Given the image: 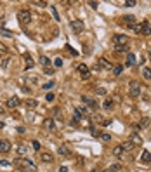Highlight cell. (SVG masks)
Returning a JSON list of instances; mask_svg holds the SVG:
<instances>
[{
	"mask_svg": "<svg viewBox=\"0 0 151 172\" xmlns=\"http://www.w3.org/2000/svg\"><path fill=\"white\" fill-rule=\"evenodd\" d=\"M16 167H18L21 172H38L37 165L31 162L30 158H18V160H16Z\"/></svg>",
	"mask_w": 151,
	"mask_h": 172,
	"instance_id": "1",
	"label": "cell"
},
{
	"mask_svg": "<svg viewBox=\"0 0 151 172\" xmlns=\"http://www.w3.org/2000/svg\"><path fill=\"white\" fill-rule=\"evenodd\" d=\"M129 94H130V97H139V94H141V85H139V82L132 80L130 83H129Z\"/></svg>",
	"mask_w": 151,
	"mask_h": 172,
	"instance_id": "2",
	"label": "cell"
},
{
	"mask_svg": "<svg viewBox=\"0 0 151 172\" xmlns=\"http://www.w3.org/2000/svg\"><path fill=\"white\" fill-rule=\"evenodd\" d=\"M70 28L73 30V33H82L83 31V21H80V19H75V21H71L70 23Z\"/></svg>",
	"mask_w": 151,
	"mask_h": 172,
	"instance_id": "3",
	"label": "cell"
},
{
	"mask_svg": "<svg viewBox=\"0 0 151 172\" xmlns=\"http://www.w3.org/2000/svg\"><path fill=\"white\" fill-rule=\"evenodd\" d=\"M78 73H80L82 80H89V78H91V71L87 68V64H80V66H78Z\"/></svg>",
	"mask_w": 151,
	"mask_h": 172,
	"instance_id": "4",
	"label": "cell"
},
{
	"mask_svg": "<svg viewBox=\"0 0 151 172\" xmlns=\"http://www.w3.org/2000/svg\"><path fill=\"white\" fill-rule=\"evenodd\" d=\"M18 19H19L21 23H30V21H31V14H30V10H26V9L19 10V14H18Z\"/></svg>",
	"mask_w": 151,
	"mask_h": 172,
	"instance_id": "5",
	"label": "cell"
},
{
	"mask_svg": "<svg viewBox=\"0 0 151 172\" xmlns=\"http://www.w3.org/2000/svg\"><path fill=\"white\" fill-rule=\"evenodd\" d=\"M113 44L115 45H127L129 44V37H125V35H115L113 37Z\"/></svg>",
	"mask_w": 151,
	"mask_h": 172,
	"instance_id": "6",
	"label": "cell"
},
{
	"mask_svg": "<svg viewBox=\"0 0 151 172\" xmlns=\"http://www.w3.org/2000/svg\"><path fill=\"white\" fill-rule=\"evenodd\" d=\"M40 153V160L42 162H45V163H50V162H54V155L50 151H38Z\"/></svg>",
	"mask_w": 151,
	"mask_h": 172,
	"instance_id": "7",
	"label": "cell"
},
{
	"mask_svg": "<svg viewBox=\"0 0 151 172\" xmlns=\"http://www.w3.org/2000/svg\"><path fill=\"white\" fill-rule=\"evenodd\" d=\"M43 127H45L47 131L54 132L56 131V122H54V118H45V120H43Z\"/></svg>",
	"mask_w": 151,
	"mask_h": 172,
	"instance_id": "8",
	"label": "cell"
},
{
	"mask_svg": "<svg viewBox=\"0 0 151 172\" xmlns=\"http://www.w3.org/2000/svg\"><path fill=\"white\" fill-rule=\"evenodd\" d=\"M10 144L7 139H0V153H9L10 151Z\"/></svg>",
	"mask_w": 151,
	"mask_h": 172,
	"instance_id": "9",
	"label": "cell"
},
{
	"mask_svg": "<svg viewBox=\"0 0 151 172\" xmlns=\"http://www.w3.org/2000/svg\"><path fill=\"white\" fill-rule=\"evenodd\" d=\"M82 103H83V104H87L89 108H96V106H97V103L94 101L92 97H89V96H82Z\"/></svg>",
	"mask_w": 151,
	"mask_h": 172,
	"instance_id": "10",
	"label": "cell"
},
{
	"mask_svg": "<svg viewBox=\"0 0 151 172\" xmlns=\"http://www.w3.org/2000/svg\"><path fill=\"white\" fill-rule=\"evenodd\" d=\"M5 104H7V108H18V106H19V97H16V96H14V97H9Z\"/></svg>",
	"mask_w": 151,
	"mask_h": 172,
	"instance_id": "11",
	"label": "cell"
},
{
	"mask_svg": "<svg viewBox=\"0 0 151 172\" xmlns=\"http://www.w3.org/2000/svg\"><path fill=\"white\" fill-rule=\"evenodd\" d=\"M129 141H130L132 144H134V146H141V144H142V137L139 136V134H132Z\"/></svg>",
	"mask_w": 151,
	"mask_h": 172,
	"instance_id": "12",
	"label": "cell"
},
{
	"mask_svg": "<svg viewBox=\"0 0 151 172\" xmlns=\"http://www.w3.org/2000/svg\"><path fill=\"white\" fill-rule=\"evenodd\" d=\"M141 24H142L141 35H151V26H150V23H148V21H142Z\"/></svg>",
	"mask_w": 151,
	"mask_h": 172,
	"instance_id": "13",
	"label": "cell"
},
{
	"mask_svg": "<svg viewBox=\"0 0 151 172\" xmlns=\"http://www.w3.org/2000/svg\"><path fill=\"white\" fill-rule=\"evenodd\" d=\"M97 64H99V68H104V70H111V63H108V59H104V58H101Z\"/></svg>",
	"mask_w": 151,
	"mask_h": 172,
	"instance_id": "14",
	"label": "cell"
},
{
	"mask_svg": "<svg viewBox=\"0 0 151 172\" xmlns=\"http://www.w3.org/2000/svg\"><path fill=\"white\" fill-rule=\"evenodd\" d=\"M120 146H122V150H123V151H132V150H134V144H132L130 141H125V142H122Z\"/></svg>",
	"mask_w": 151,
	"mask_h": 172,
	"instance_id": "15",
	"label": "cell"
},
{
	"mask_svg": "<svg viewBox=\"0 0 151 172\" xmlns=\"http://www.w3.org/2000/svg\"><path fill=\"white\" fill-rule=\"evenodd\" d=\"M141 162H142V163H150V162H151V153H150V151H142Z\"/></svg>",
	"mask_w": 151,
	"mask_h": 172,
	"instance_id": "16",
	"label": "cell"
},
{
	"mask_svg": "<svg viewBox=\"0 0 151 172\" xmlns=\"http://www.w3.org/2000/svg\"><path fill=\"white\" fill-rule=\"evenodd\" d=\"M40 64L43 66V70H45V68H50V61H49V58H47V56H40Z\"/></svg>",
	"mask_w": 151,
	"mask_h": 172,
	"instance_id": "17",
	"label": "cell"
},
{
	"mask_svg": "<svg viewBox=\"0 0 151 172\" xmlns=\"http://www.w3.org/2000/svg\"><path fill=\"white\" fill-rule=\"evenodd\" d=\"M24 104H26V108H30V110H35V108H37V104H38V103L35 101V99H28V101L24 103Z\"/></svg>",
	"mask_w": 151,
	"mask_h": 172,
	"instance_id": "18",
	"label": "cell"
},
{
	"mask_svg": "<svg viewBox=\"0 0 151 172\" xmlns=\"http://www.w3.org/2000/svg\"><path fill=\"white\" fill-rule=\"evenodd\" d=\"M134 63H136V56H134L132 52H129V54H127V66H132Z\"/></svg>",
	"mask_w": 151,
	"mask_h": 172,
	"instance_id": "19",
	"label": "cell"
},
{
	"mask_svg": "<svg viewBox=\"0 0 151 172\" xmlns=\"http://www.w3.org/2000/svg\"><path fill=\"white\" fill-rule=\"evenodd\" d=\"M130 28L136 31V33H139V35H141V31H142V24H141V23H134Z\"/></svg>",
	"mask_w": 151,
	"mask_h": 172,
	"instance_id": "20",
	"label": "cell"
},
{
	"mask_svg": "<svg viewBox=\"0 0 151 172\" xmlns=\"http://www.w3.org/2000/svg\"><path fill=\"white\" fill-rule=\"evenodd\" d=\"M57 153H59V155H63V156H68V155H70V150H68L66 146H59Z\"/></svg>",
	"mask_w": 151,
	"mask_h": 172,
	"instance_id": "21",
	"label": "cell"
},
{
	"mask_svg": "<svg viewBox=\"0 0 151 172\" xmlns=\"http://www.w3.org/2000/svg\"><path fill=\"white\" fill-rule=\"evenodd\" d=\"M123 21H125V24L132 26V24L136 23V18H134V16H125V18H123Z\"/></svg>",
	"mask_w": 151,
	"mask_h": 172,
	"instance_id": "22",
	"label": "cell"
},
{
	"mask_svg": "<svg viewBox=\"0 0 151 172\" xmlns=\"http://www.w3.org/2000/svg\"><path fill=\"white\" fill-rule=\"evenodd\" d=\"M116 52H129V45H115Z\"/></svg>",
	"mask_w": 151,
	"mask_h": 172,
	"instance_id": "23",
	"label": "cell"
},
{
	"mask_svg": "<svg viewBox=\"0 0 151 172\" xmlns=\"http://www.w3.org/2000/svg\"><path fill=\"white\" fill-rule=\"evenodd\" d=\"M102 108L104 110H111L113 108V99H106V101L102 103Z\"/></svg>",
	"mask_w": 151,
	"mask_h": 172,
	"instance_id": "24",
	"label": "cell"
},
{
	"mask_svg": "<svg viewBox=\"0 0 151 172\" xmlns=\"http://www.w3.org/2000/svg\"><path fill=\"white\" fill-rule=\"evenodd\" d=\"M150 118H148V117H144V118H142L141 120V123H139V129H144V127H148V125H150Z\"/></svg>",
	"mask_w": 151,
	"mask_h": 172,
	"instance_id": "25",
	"label": "cell"
},
{
	"mask_svg": "<svg viewBox=\"0 0 151 172\" xmlns=\"http://www.w3.org/2000/svg\"><path fill=\"white\" fill-rule=\"evenodd\" d=\"M142 77H144L146 80H151V68H144V70H142Z\"/></svg>",
	"mask_w": 151,
	"mask_h": 172,
	"instance_id": "26",
	"label": "cell"
},
{
	"mask_svg": "<svg viewBox=\"0 0 151 172\" xmlns=\"http://www.w3.org/2000/svg\"><path fill=\"white\" fill-rule=\"evenodd\" d=\"M122 153H123V150H122V146H120V144L113 148V155H115V156H120Z\"/></svg>",
	"mask_w": 151,
	"mask_h": 172,
	"instance_id": "27",
	"label": "cell"
},
{
	"mask_svg": "<svg viewBox=\"0 0 151 172\" xmlns=\"http://www.w3.org/2000/svg\"><path fill=\"white\" fill-rule=\"evenodd\" d=\"M24 61H26V68H33L35 63H33V59H31L30 56H24Z\"/></svg>",
	"mask_w": 151,
	"mask_h": 172,
	"instance_id": "28",
	"label": "cell"
},
{
	"mask_svg": "<svg viewBox=\"0 0 151 172\" xmlns=\"http://www.w3.org/2000/svg\"><path fill=\"white\" fill-rule=\"evenodd\" d=\"M18 153H19V155H24V153H28V148H26L24 144H19V146H18Z\"/></svg>",
	"mask_w": 151,
	"mask_h": 172,
	"instance_id": "29",
	"label": "cell"
},
{
	"mask_svg": "<svg viewBox=\"0 0 151 172\" xmlns=\"http://www.w3.org/2000/svg\"><path fill=\"white\" fill-rule=\"evenodd\" d=\"M99 137L102 141H111V134H106V132H102V134L99 132Z\"/></svg>",
	"mask_w": 151,
	"mask_h": 172,
	"instance_id": "30",
	"label": "cell"
},
{
	"mask_svg": "<svg viewBox=\"0 0 151 172\" xmlns=\"http://www.w3.org/2000/svg\"><path fill=\"white\" fill-rule=\"evenodd\" d=\"M120 169H122V165H120V163H115V165H111V167L108 169V171H110V172H116V171H120Z\"/></svg>",
	"mask_w": 151,
	"mask_h": 172,
	"instance_id": "31",
	"label": "cell"
},
{
	"mask_svg": "<svg viewBox=\"0 0 151 172\" xmlns=\"http://www.w3.org/2000/svg\"><path fill=\"white\" fill-rule=\"evenodd\" d=\"M52 64H54L56 68H61V66H63V59H61V58H56V61H54Z\"/></svg>",
	"mask_w": 151,
	"mask_h": 172,
	"instance_id": "32",
	"label": "cell"
},
{
	"mask_svg": "<svg viewBox=\"0 0 151 172\" xmlns=\"http://www.w3.org/2000/svg\"><path fill=\"white\" fill-rule=\"evenodd\" d=\"M52 87H54V82H47V83H43V85H42V89H43V91L52 89Z\"/></svg>",
	"mask_w": 151,
	"mask_h": 172,
	"instance_id": "33",
	"label": "cell"
},
{
	"mask_svg": "<svg viewBox=\"0 0 151 172\" xmlns=\"http://www.w3.org/2000/svg\"><path fill=\"white\" fill-rule=\"evenodd\" d=\"M31 146H33L35 151H40V142H38V141H33V142H31Z\"/></svg>",
	"mask_w": 151,
	"mask_h": 172,
	"instance_id": "34",
	"label": "cell"
},
{
	"mask_svg": "<svg viewBox=\"0 0 151 172\" xmlns=\"http://www.w3.org/2000/svg\"><path fill=\"white\" fill-rule=\"evenodd\" d=\"M122 70H123L122 66H115V68H113V73H115V75L118 77V75H120V73H122Z\"/></svg>",
	"mask_w": 151,
	"mask_h": 172,
	"instance_id": "35",
	"label": "cell"
},
{
	"mask_svg": "<svg viewBox=\"0 0 151 172\" xmlns=\"http://www.w3.org/2000/svg\"><path fill=\"white\" fill-rule=\"evenodd\" d=\"M97 94H99V96H106V89H104V87H99V89H97Z\"/></svg>",
	"mask_w": 151,
	"mask_h": 172,
	"instance_id": "36",
	"label": "cell"
},
{
	"mask_svg": "<svg viewBox=\"0 0 151 172\" xmlns=\"http://www.w3.org/2000/svg\"><path fill=\"white\" fill-rule=\"evenodd\" d=\"M125 5H127V7H134L136 2H134V0H129V2H125Z\"/></svg>",
	"mask_w": 151,
	"mask_h": 172,
	"instance_id": "37",
	"label": "cell"
},
{
	"mask_svg": "<svg viewBox=\"0 0 151 172\" xmlns=\"http://www.w3.org/2000/svg\"><path fill=\"white\" fill-rule=\"evenodd\" d=\"M52 14H54V18H56V21H59V14H57V10H56V7L52 9Z\"/></svg>",
	"mask_w": 151,
	"mask_h": 172,
	"instance_id": "38",
	"label": "cell"
},
{
	"mask_svg": "<svg viewBox=\"0 0 151 172\" xmlns=\"http://www.w3.org/2000/svg\"><path fill=\"white\" fill-rule=\"evenodd\" d=\"M5 52H7L5 45H4V44H0V54H5Z\"/></svg>",
	"mask_w": 151,
	"mask_h": 172,
	"instance_id": "39",
	"label": "cell"
},
{
	"mask_svg": "<svg viewBox=\"0 0 151 172\" xmlns=\"http://www.w3.org/2000/svg\"><path fill=\"white\" fill-rule=\"evenodd\" d=\"M45 99H47V101H54V94H52V92H50V94H47V97H45Z\"/></svg>",
	"mask_w": 151,
	"mask_h": 172,
	"instance_id": "40",
	"label": "cell"
},
{
	"mask_svg": "<svg viewBox=\"0 0 151 172\" xmlns=\"http://www.w3.org/2000/svg\"><path fill=\"white\" fill-rule=\"evenodd\" d=\"M0 167H10V162H5V160H4V162H0Z\"/></svg>",
	"mask_w": 151,
	"mask_h": 172,
	"instance_id": "41",
	"label": "cell"
},
{
	"mask_svg": "<svg viewBox=\"0 0 151 172\" xmlns=\"http://www.w3.org/2000/svg\"><path fill=\"white\" fill-rule=\"evenodd\" d=\"M89 5H91L92 9H97V2H89Z\"/></svg>",
	"mask_w": 151,
	"mask_h": 172,
	"instance_id": "42",
	"label": "cell"
},
{
	"mask_svg": "<svg viewBox=\"0 0 151 172\" xmlns=\"http://www.w3.org/2000/svg\"><path fill=\"white\" fill-rule=\"evenodd\" d=\"M45 73H47V75H52V73H54V70H52V68H45Z\"/></svg>",
	"mask_w": 151,
	"mask_h": 172,
	"instance_id": "43",
	"label": "cell"
},
{
	"mask_svg": "<svg viewBox=\"0 0 151 172\" xmlns=\"http://www.w3.org/2000/svg\"><path fill=\"white\" fill-rule=\"evenodd\" d=\"M59 172H68V169H66V167H61V169H59Z\"/></svg>",
	"mask_w": 151,
	"mask_h": 172,
	"instance_id": "44",
	"label": "cell"
},
{
	"mask_svg": "<svg viewBox=\"0 0 151 172\" xmlns=\"http://www.w3.org/2000/svg\"><path fill=\"white\" fill-rule=\"evenodd\" d=\"M104 172H110V171H108V169H106V171H104Z\"/></svg>",
	"mask_w": 151,
	"mask_h": 172,
	"instance_id": "45",
	"label": "cell"
},
{
	"mask_svg": "<svg viewBox=\"0 0 151 172\" xmlns=\"http://www.w3.org/2000/svg\"><path fill=\"white\" fill-rule=\"evenodd\" d=\"M92 172H99V171H92Z\"/></svg>",
	"mask_w": 151,
	"mask_h": 172,
	"instance_id": "46",
	"label": "cell"
},
{
	"mask_svg": "<svg viewBox=\"0 0 151 172\" xmlns=\"http://www.w3.org/2000/svg\"><path fill=\"white\" fill-rule=\"evenodd\" d=\"M150 58H151V51H150Z\"/></svg>",
	"mask_w": 151,
	"mask_h": 172,
	"instance_id": "47",
	"label": "cell"
}]
</instances>
